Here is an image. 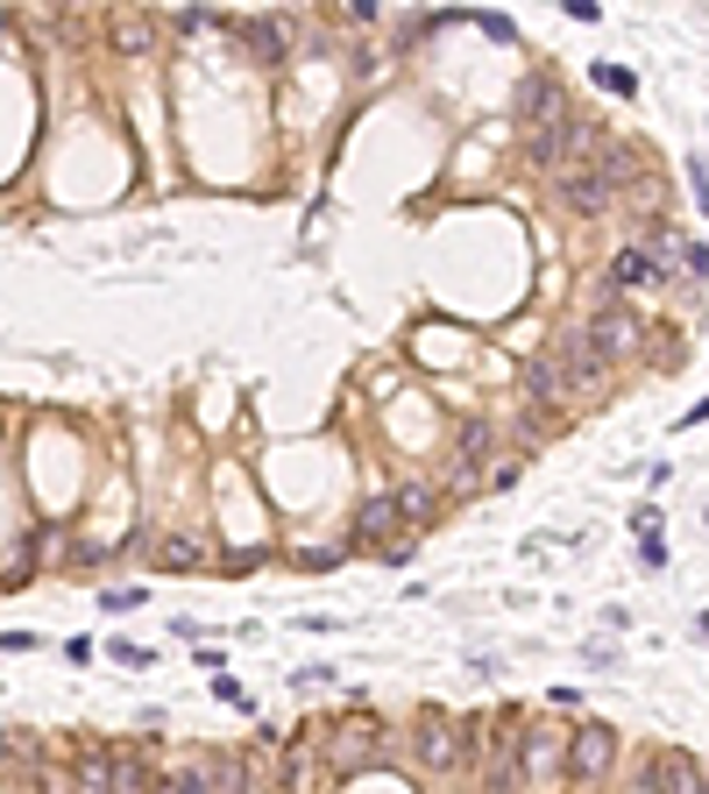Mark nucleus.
<instances>
[{
    "mask_svg": "<svg viewBox=\"0 0 709 794\" xmlns=\"http://www.w3.org/2000/svg\"><path fill=\"white\" fill-rule=\"evenodd\" d=\"M475 738H483V716H475V724H454L447 709H426L418 731H412V759L433 766V773H454V766H469Z\"/></svg>",
    "mask_w": 709,
    "mask_h": 794,
    "instance_id": "obj_1",
    "label": "nucleus"
},
{
    "mask_svg": "<svg viewBox=\"0 0 709 794\" xmlns=\"http://www.w3.org/2000/svg\"><path fill=\"white\" fill-rule=\"evenodd\" d=\"M546 355H553V370H561L568 398H589V391H603V383H610V362L589 347L582 326H574V334H561V341H546Z\"/></svg>",
    "mask_w": 709,
    "mask_h": 794,
    "instance_id": "obj_2",
    "label": "nucleus"
},
{
    "mask_svg": "<svg viewBox=\"0 0 709 794\" xmlns=\"http://www.w3.org/2000/svg\"><path fill=\"white\" fill-rule=\"evenodd\" d=\"M582 334H589V347H597V355L610 362V370H618V362H631V355H639V341H646V326H639V320H631V313H624V305H618V298H603V305H597V313H589V326H582Z\"/></svg>",
    "mask_w": 709,
    "mask_h": 794,
    "instance_id": "obj_3",
    "label": "nucleus"
},
{
    "mask_svg": "<svg viewBox=\"0 0 709 794\" xmlns=\"http://www.w3.org/2000/svg\"><path fill=\"white\" fill-rule=\"evenodd\" d=\"M610 759H618V731H610V724H582L568 738V781H582V787L603 781Z\"/></svg>",
    "mask_w": 709,
    "mask_h": 794,
    "instance_id": "obj_4",
    "label": "nucleus"
},
{
    "mask_svg": "<svg viewBox=\"0 0 709 794\" xmlns=\"http://www.w3.org/2000/svg\"><path fill=\"white\" fill-rule=\"evenodd\" d=\"M561 114H568V100H561V86H553V79H525L519 100H511V121H525L532 135H546Z\"/></svg>",
    "mask_w": 709,
    "mask_h": 794,
    "instance_id": "obj_5",
    "label": "nucleus"
},
{
    "mask_svg": "<svg viewBox=\"0 0 709 794\" xmlns=\"http://www.w3.org/2000/svg\"><path fill=\"white\" fill-rule=\"evenodd\" d=\"M376 724H370V716H355V724L348 731H327V766L334 773H362V766H376Z\"/></svg>",
    "mask_w": 709,
    "mask_h": 794,
    "instance_id": "obj_6",
    "label": "nucleus"
},
{
    "mask_svg": "<svg viewBox=\"0 0 709 794\" xmlns=\"http://www.w3.org/2000/svg\"><path fill=\"white\" fill-rule=\"evenodd\" d=\"M235 36L256 65H284V50H292V22H277V14H248V22H235Z\"/></svg>",
    "mask_w": 709,
    "mask_h": 794,
    "instance_id": "obj_7",
    "label": "nucleus"
},
{
    "mask_svg": "<svg viewBox=\"0 0 709 794\" xmlns=\"http://www.w3.org/2000/svg\"><path fill=\"white\" fill-rule=\"evenodd\" d=\"M553 199H561L568 213H603L618 192L597 178V164H582V170H561V178H553Z\"/></svg>",
    "mask_w": 709,
    "mask_h": 794,
    "instance_id": "obj_8",
    "label": "nucleus"
},
{
    "mask_svg": "<svg viewBox=\"0 0 709 794\" xmlns=\"http://www.w3.org/2000/svg\"><path fill=\"white\" fill-rule=\"evenodd\" d=\"M646 787L653 794H709V773L688 759V752H660L653 773H646Z\"/></svg>",
    "mask_w": 709,
    "mask_h": 794,
    "instance_id": "obj_9",
    "label": "nucleus"
},
{
    "mask_svg": "<svg viewBox=\"0 0 709 794\" xmlns=\"http://www.w3.org/2000/svg\"><path fill=\"white\" fill-rule=\"evenodd\" d=\"M107 36H114V50H121V57H149V43H157V22H149L142 8H114Z\"/></svg>",
    "mask_w": 709,
    "mask_h": 794,
    "instance_id": "obj_10",
    "label": "nucleus"
},
{
    "mask_svg": "<svg viewBox=\"0 0 709 794\" xmlns=\"http://www.w3.org/2000/svg\"><path fill=\"white\" fill-rule=\"evenodd\" d=\"M525 391H532V404H540V412H553V404H568V383H561V370H553V355H546V347L525 362Z\"/></svg>",
    "mask_w": 709,
    "mask_h": 794,
    "instance_id": "obj_11",
    "label": "nucleus"
},
{
    "mask_svg": "<svg viewBox=\"0 0 709 794\" xmlns=\"http://www.w3.org/2000/svg\"><path fill=\"white\" fill-rule=\"evenodd\" d=\"M519 787H525V752L504 738V745L490 752V781H483V794H519Z\"/></svg>",
    "mask_w": 709,
    "mask_h": 794,
    "instance_id": "obj_12",
    "label": "nucleus"
},
{
    "mask_svg": "<svg viewBox=\"0 0 709 794\" xmlns=\"http://www.w3.org/2000/svg\"><path fill=\"white\" fill-rule=\"evenodd\" d=\"M519 752H525V773H546V766H561V773H568V745L553 738V731H525Z\"/></svg>",
    "mask_w": 709,
    "mask_h": 794,
    "instance_id": "obj_13",
    "label": "nucleus"
},
{
    "mask_svg": "<svg viewBox=\"0 0 709 794\" xmlns=\"http://www.w3.org/2000/svg\"><path fill=\"white\" fill-rule=\"evenodd\" d=\"M653 277H660V263L646 256V248H624V256L610 263V277H603V284H610V292H624V284H653Z\"/></svg>",
    "mask_w": 709,
    "mask_h": 794,
    "instance_id": "obj_14",
    "label": "nucleus"
},
{
    "mask_svg": "<svg viewBox=\"0 0 709 794\" xmlns=\"http://www.w3.org/2000/svg\"><path fill=\"white\" fill-rule=\"evenodd\" d=\"M397 518H405V511H397V497H370V503H362V518H355V539H383Z\"/></svg>",
    "mask_w": 709,
    "mask_h": 794,
    "instance_id": "obj_15",
    "label": "nucleus"
},
{
    "mask_svg": "<svg viewBox=\"0 0 709 794\" xmlns=\"http://www.w3.org/2000/svg\"><path fill=\"white\" fill-rule=\"evenodd\" d=\"M107 794H142V759L136 752H107Z\"/></svg>",
    "mask_w": 709,
    "mask_h": 794,
    "instance_id": "obj_16",
    "label": "nucleus"
},
{
    "mask_svg": "<svg viewBox=\"0 0 709 794\" xmlns=\"http://www.w3.org/2000/svg\"><path fill=\"white\" fill-rule=\"evenodd\" d=\"M157 568H191V560H199V539H185V532H157Z\"/></svg>",
    "mask_w": 709,
    "mask_h": 794,
    "instance_id": "obj_17",
    "label": "nucleus"
},
{
    "mask_svg": "<svg viewBox=\"0 0 709 794\" xmlns=\"http://www.w3.org/2000/svg\"><path fill=\"white\" fill-rule=\"evenodd\" d=\"M391 497H397V511H405V518H426V511H433V490H426V482H397Z\"/></svg>",
    "mask_w": 709,
    "mask_h": 794,
    "instance_id": "obj_18",
    "label": "nucleus"
},
{
    "mask_svg": "<svg viewBox=\"0 0 709 794\" xmlns=\"http://www.w3.org/2000/svg\"><path fill=\"white\" fill-rule=\"evenodd\" d=\"M440 482H447V490H475V482H483V461H462V454H454L447 469H440Z\"/></svg>",
    "mask_w": 709,
    "mask_h": 794,
    "instance_id": "obj_19",
    "label": "nucleus"
},
{
    "mask_svg": "<svg viewBox=\"0 0 709 794\" xmlns=\"http://www.w3.org/2000/svg\"><path fill=\"white\" fill-rule=\"evenodd\" d=\"M597 86H610V92H624V100H631V92H639V79H631L624 65H597Z\"/></svg>",
    "mask_w": 709,
    "mask_h": 794,
    "instance_id": "obj_20",
    "label": "nucleus"
},
{
    "mask_svg": "<svg viewBox=\"0 0 709 794\" xmlns=\"http://www.w3.org/2000/svg\"><path fill=\"white\" fill-rule=\"evenodd\" d=\"M214 695H220V703H235V709H256V695H248L242 682H227V674H220V682H214Z\"/></svg>",
    "mask_w": 709,
    "mask_h": 794,
    "instance_id": "obj_21",
    "label": "nucleus"
},
{
    "mask_svg": "<svg viewBox=\"0 0 709 794\" xmlns=\"http://www.w3.org/2000/svg\"><path fill=\"white\" fill-rule=\"evenodd\" d=\"M631 532H639V539H660V511H653V503H639V511H631Z\"/></svg>",
    "mask_w": 709,
    "mask_h": 794,
    "instance_id": "obj_22",
    "label": "nucleus"
},
{
    "mask_svg": "<svg viewBox=\"0 0 709 794\" xmlns=\"http://www.w3.org/2000/svg\"><path fill=\"white\" fill-rule=\"evenodd\" d=\"M341 14H348L355 29H370V22H376V0H348V8H341Z\"/></svg>",
    "mask_w": 709,
    "mask_h": 794,
    "instance_id": "obj_23",
    "label": "nucleus"
},
{
    "mask_svg": "<svg viewBox=\"0 0 709 794\" xmlns=\"http://www.w3.org/2000/svg\"><path fill=\"white\" fill-rule=\"evenodd\" d=\"M100 604H107V610H136V604H142V589H107Z\"/></svg>",
    "mask_w": 709,
    "mask_h": 794,
    "instance_id": "obj_24",
    "label": "nucleus"
},
{
    "mask_svg": "<svg viewBox=\"0 0 709 794\" xmlns=\"http://www.w3.org/2000/svg\"><path fill=\"white\" fill-rule=\"evenodd\" d=\"M688 178H696V206L709 213V170H702V164H688Z\"/></svg>",
    "mask_w": 709,
    "mask_h": 794,
    "instance_id": "obj_25",
    "label": "nucleus"
},
{
    "mask_svg": "<svg viewBox=\"0 0 709 794\" xmlns=\"http://www.w3.org/2000/svg\"><path fill=\"white\" fill-rule=\"evenodd\" d=\"M149 794H185V787H178V781H164V787H149Z\"/></svg>",
    "mask_w": 709,
    "mask_h": 794,
    "instance_id": "obj_26",
    "label": "nucleus"
},
{
    "mask_svg": "<svg viewBox=\"0 0 709 794\" xmlns=\"http://www.w3.org/2000/svg\"><path fill=\"white\" fill-rule=\"evenodd\" d=\"M0 29H8V14H0Z\"/></svg>",
    "mask_w": 709,
    "mask_h": 794,
    "instance_id": "obj_27",
    "label": "nucleus"
}]
</instances>
